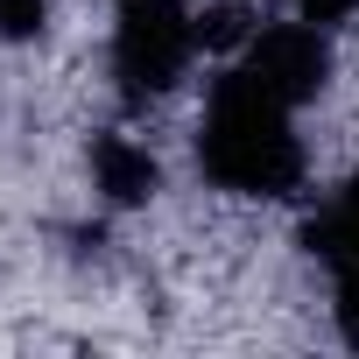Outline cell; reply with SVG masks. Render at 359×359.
Wrapping results in <instances>:
<instances>
[{
	"label": "cell",
	"mask_w": 359,
	"mask_h": 359,
	"mask_svg": "<svg viewBox=\"0 0 359 359\" xmlns=\"http://www.w3.org/2000/svg\"><path fill=\"white\" fill-rule=\"evenodd\" d=\"M331 275H338V331L359 345V261H338Z\"/></svg>",
	"instance_id": "cell-8"
},
{
	"label": "cell",
	"mask_w": 359,
	"mask_h": 359,
	"mask_svg": "<svg viewBox=\"0 0 359 359\" xmlns=\"http://www.w3.org/2000/svg\"><path fill=\"white\" fill-rule=\"evenodd\" d=\"M198 43H254V29H247V8H212L205 22H198Z\"/></svg>",
	"instance_id": "cell-7"
},
{
	"label": "cell",
	"mask_w": 359,
	"mask_h": 359,
	"mask_svg": "<svg viewBox=\"0 0 359 359\" xmlns=\"http://www.w3.org/2000/svg\"><path fill=\"white\" fill-rule=\"evenodd\" d=\"M92 176H99V191H106L113 205H148L155 184H162L155 155H148L141 141H127V134H99V141H92Z\"/></svg>",
	"instance_id": "cell-4"
},
{
	"label": "cell",
	"mask_w": 359,
	"mask_h": 359,
	"mask_svg": "<svg viewBox=\"0 0 359 359\" xmlns=\"http://www.w3.org/2000/svg\"><path fill=\"white\" fill-rule=\"evenodd\" d=\"M198 50V22L184 0H120V36H113V71L127 99H155L184 78Z\"/></svg>",
	"instance_id": "cell-2"
},
{
	"label": "cell",
	"mask_w": 359,
	"mask_h": 359,
	"mask_svg": "<svg viewBox=\"0 0 359 359\" xmlns=\"http://www.w3.org/2000/svg\"><path fill=\"white\" fill-rule=\"evenodd\" d=\"M43 22H50V0H0V36L8 43L43 36Z\"/></svg>",
	"instance_id": "cell-6"
},
{
	"label": "cell",
	"mask_w": 359,
	"mask_h": 359,
	"mask_svg": "<svg viewBox=\"0 0 359 359\" xmlns=\"http://www.w3.org/2000/svg\"><path fill=\"white\" fill-rule=\"evenodd\" d=\"M303 8V22H338V15H352L359 0H296Z\"/></svg>",
	"instance_id": "cell-9"
},
{
	"label": "cell",
	"mask_w": 359,
	"mask_h": 359,
	"mask_svg": "<svg viewBox=\"0 0 359 359\" xmlns=\"http://www.w3.org/2000/svg\"><path fill=\"white\" fill-rule=\"evenodd\" d=\"M198 162L219 191H240V198H289L303 184V141L289 127V106L261 92L247 71L219 78L198 127Z\"/></svg>",
	"instance_id": "cell-1"
},
{
	"label": "cell",
	"mask_w": 359,
	"mask_h": 359,
	"mask_svg": "<svg viewBox=\"0 0 359 359\" xmlns=\"http://www.w3.org/2000/svg\"><path fill=\"white\" fill-rule=\"evenodd\" d=\"M303 240H310V254L324 261V268H338V261H359V176H345V191L303 226Z\"/></svg>",
	"instance_id": "cell-5"
},
{
	"label": "cell",
	"mask_w": 359,
	"mask_h": 359,
	"mask_svg": "<svg viewBox=\"0 0 359 359\" xmlns=\"http://www.w3.org/2000/svg\"><path fill=\"white\" fill-rule=\"evenodd\" d=\"M240 71H247L261 92H275L282 106H303V99L324 92V78H331V50H324V36H317L310 22H282V29H254Z\"/></svg>",
	"instance_id": "cell-3"
}]
</instances>
